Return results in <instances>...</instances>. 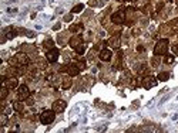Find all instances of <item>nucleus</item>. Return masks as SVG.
<instances>
[{
    "label": "nucleus",
    "instance_id": "10",
    "mask_svg": "<svg viewBox=\"0 0 178 133\" xmlns=\"http://www.w3.org/2000/svg\"><path fill=\"white\" fill-rule=\"evenodd\" d=\"M17 33H19V30H17V28H14V27H12V26H10V27H6V28L3 30V34L7 37V40L14 38V37L17 36Z\"/></svg>",
    "mask_w": 178,
    "mask_h": 133
},
{
    "label": "nucleus",
    "instance_id": "25",
    "mask_svg": "<svg viewBox=\"0 0 178 133\" xmlns=\"http://www.w3.org/2000/svg\"><path fill=\"white\" fill-rule=\"evenodd\" d=\"M151 65H153L154 68H157V67L160 65V57H158V55H155V57L151 58Z\"/></svg>",
    "mask_w": 178,
    "mask_h": 133
},
{
    "label": "nucleus",
    "instance_id": "21",
    "mask_svg": "<svg viewBox=\"0 0 178 133\" xmlns=\"http://www.w3.org/2000/svg\"><path fill=\"white\" fill-rule=\"evenodd\" d=\"M168 78H170V74H168V72H160L158 77H157V79H158V81H162V82L168 81Z\"/></svg>",
    "mask_w": 178,
    "mask_h": 133
},
{
    "label": "nucleus",
    "instance_id": "43",
    "mask_svg": "<svg viewBox=\"0 0 178 133\" xmlns=\"http://www.w3.org/2000/svg\"><path fill=\"white\" fill-rule=\"evenodd\" d=\"M177 99H178V98H177Z\"/></svg>",
    "mask_w": 178,
    "mask_h": 133
},
{
    "label": "nucleus",
    "instance_id": "8",
    "mask_svg": "<svg viewBox=\"0 0 178 133\" xmlns=\"http://www.w3.org/2000/svg\"><path fill=\"white\" fill-rule=\"evenodd\" d=\"M66 108H67V102L63 101V99H57V101L53 102V110H54L56 113L64 112Z\"/></svg>",
    "mask_w": 178,
    "mask_h": 133
},
{
    "label": "nucleus",
    "instance_id": "42",
    "mask_svg": "<svg viewBox=\"0 0 178 133\" xmlns=\"http://www.w3.org/2000/svg\"><path fill=\"white\" fill-rule=\"evenodd\" d=\"M168 1H172V0H168Z\"/></svg>",
    "mask_w": 178,
    "mask_h": 133
},
{
    "label": "nucleus",
    "instance_id": "6",
    "mask_svg": "<svg viewBox=\"0 0 178 133\" xmlns=\"http://www.w3.org/2000/svg\"><path fill=\"white\" fill-rule=\"evenodd\" d=\"M17 98L20 101H26L30 98V89L27 85H20L19 86V91H17Z\"/></svg>",
    "mask_w": 178,
    "mask_h": 133
},
{
    "label": "nucleus",
    "instance_id": "29",
    "mask_svg": "<svg viewBox=\"0 0 178 133\" xmlns=\"http://www.w3.org/2000/svg\"><path fill=\"white\" fill-rule=\"evenodd\" d=\"M7 123V115L4 113V115H1V126H6Z\"/></svg>",
    "mask_w": 178,
    "mask_h": 133
},
{
    "label": "nucleus",
    "instance_id": "1",
    "mask_svg": "<svg viewBox=\"0 0 178 133\" xmlns=\"http://www.w3.org/2000/svg\"><path fill=\"white\" fill-rule=\"evenodd\" d=\"M9 63H10V65H16V67H26V65H29L30 60L26 53H17L13 58L9 60Z\"/></svg>",
    "mask_w": 178,
    "mask_h": 133
},
{
    "label": "nucleus",
    "instance_id": "37",
    "mask_svg": "<svg viewBox=\"0 0 178 133\" xmlns=\"http://www.w3.org/2000/svg\"><path fill=\"white\" fill-rule=\"evenodd\" d=\"M89 6H97V1H96V0H90Z\"/></svg>",
    "mask_w": 178,
    "mask_h": 133
},
{
    "label": "nucleus",
    "instance_id": "28",
    "mask_svg": "<svg viewBox=\"0 0 178 133\" xmlns=\"http://www.w3.org/2000/svg\"><path fill=\"white\" fill-rule=\"evenodd\" d=\"M164 63H165V64H172V63H174V55H165Z\"/></svg>",
    "mask_w": 178,
    "mask_h": 133
},
{
    "label": "nucleus",
    "instance_id": "23",
    "mask_svg": "<svg viewBox=\"0 0 178 133\" xmlns=\"http://www.w3.org/2000/svg\"><path fill=\"white\" fill-rule=\"evenodd\" d=\"M168 26H170L174 31H178V17L177 18H174V20H171L170 23H168Z\"/></svg>",
    "mask_w": 178,
    "mask_h": 133
},
{
    "label": "nucleus",
    "instance_id": "36",
    "mask_svg": "<svg viewBox=\"0 0 178 133\" xmlns=\"http://www.w3.org/2000/svg\"><path fill=\"white\" fill-rule=\"evenodd\" d=\"M7 11L9 13H12V14H14V13H17V9L14 7V9H7Z\"/></svg>",
    "mask_w": 178,
    "mask_h": 133
},
{
    "label": "nucleus",
    "instance_id": "33",
    "mask_svg": "<svg viewBox=\"0 0 178 133\" xmlns=\"http://www.w3.org/2000/svg\"><path fill=\"white\" fill-rule=\"evenodd\" d=\"M133 34H134V36H140V34H141V30H140V28H134V30H133Z\"/></svg>",
    "mask_w": 178,
    "mask_h": 133
},
{
    "label": "nucleus",
    "instance_id": "41",
    "mask_svg": "<svg viewBox=\"0 0 178 133\" xmlns=\"http://www.w3.org/2000/svg\"><path fill=\"white\" fill-rule=\"evenodd\" d=\"M175 3H177V6H178V0H175Z\"/></svg>",
    "mask_w": 178,
    "mask_h": 133
},
{
    "label": "nucleus",
    "instance_id": "35",
    "mask_svg": "<svg viewBox=\"0 0 178 133\" xmlns=\"http://www.w3.org/2000/svg\"><path fill=\"white\" fill-rule=\"evenodd\" d=\"M26 101H27V102H26V103H27V105H29V106H32L33 103H34V101H33L32 98H29V99H26Z\"/></svg>",
    "mask_w": 178,
    "mask_h": 133
},
{
    "label": "nucleus",
    "instance_id": "24",
    "mask_svg": "<svg viewBox=\"0 0 178 133\" xmlns=\"http://www.w3.org/2000/svg\"><path fill=\"white\" fill-rule=\"evenodd\" d=\"M7 95H9V88L7 86H3V88H1V95H0V101L3 102L4 99H6Z\"/></svg>",
    "mask_w": 178,
    "mask_h": 133
},
{
    "label": "nucleus",
    "instance_id": "20",
    "mask_svg": "<svg viewBox=\"0 0 178 133\" xmlns=\"http://www.w3.org/2000/svg\"><path fill=\"white\" fill-rule=\"evenodd\" d=\"M43 47L46 48V50H47V51H49V50H51V48H54V41H53V40H44V43H43Z\"/></svg>",
    "mask_w": 178,
    "mask_h": 133
},
{
    "label": "nucleus",
    "instance_id": "34",
    "mask_svg": "<svg viewBox=\"0 0 178 133\" xmlns=\"http://www.w3.org/2000/svg\"><path fill=\"white\" fill-rule=\"evenodd\" d=\"M144 50H146V48L143 47V46H137V51H138V53H144Z\"/></svg>",
    "mask_w": 178,
    "mask_h": 133
},
{
    "label": "nucleus",
    "instance_id": "16",
    "mask_svg": "<svg viewBox=\"0 0 178 133\" xmlns=\"http://www.w3.org/2000/svg\"><path fill=\"white\" fill-rule=\"evenodd\" d=\"M160 33L161 34H167V36H171L172 33H175L172 28H171L170 26H168V23H164V24H161L160 26Z\"/></svg>",
    "mask_w": 178,
    "mask_h": 133
},
{
    "label": "nucleus",
    "instance_id": "40",
    "mask_svg": "<svg viewBox=\"0 0 178 133\" xmlns=\"http://www.w3.org/2000/svg\"><path fill=\"white\" fill-rule=\"evenodd\" d=\"M130 1H133V3H135V1H138V0H130Z\"/></svg>",
    "mask_w": 178,
    "mask_h": 133
},
{
    "label": "nucleus",
    "instance_id": "15",
    "mask_svg": "<svg viewBox=\"0 0 178 133\" xmlns=\"http://www.w3.org/2000/svg\"><path fill=\"white\" fill-rule=\"evenodd\" d=\"M108 44L113 48H118L120 47V33H117L115 36H113L111 38L108 40Z\"/></svg>",
    "mask_w": 178,
    "mask_h": 133
},
{
    "label": "nucleus",
    "instance_id": "11",
    "mask_svg": "<svg viewBox=\"0 0 178 133\" xmlns=\"http://www.w3.org/2000/svg\"><path fill=\"white\" fill-rule=\"evenodd\" d=\"M80 68H79V65L77 64H68L67 65V74L70 75V77H76V75H79L80 74Z\"/></svg>",
    "mask_w": 178,
    "mask_h": 133
},
{
    "label": "nucleus",
    "instance_id": "18",
    "mask_svg": "<svg viewBox=\"0 0 178 133\" xmlns=\"http://www.w3.org/2000/svg\"><path fill=\"white\" fill-rule=\"evenodd\" d=\"M12 106H13V109L16 110V112H19V113H22L23 112V109H25V105H23V102L20 101H16L12 103Z\"/></svg>",
    "mask_w": 178,
    "mask_h": 133
},
{
    "label": "nucleus",
    "instance_id": "17",
    "mask_svg": "<svg viewBox=\"0 0 178 133\" xmlns=\"http://www.w3.org/2000/svg\"><path fill=\"white\" fill-rule=\"evenodd\" d=\"M71 85H73V81L70 78V75L61 78V88H63V89H68V88H71Z\"/></svg>",
    "mask_w": 178,
    "mask_h": 133
},
{
    "label": "nucleus",
    "instance_id": "14",
    "mask_svg": "<svg viewBox=\"0 0 178 133\" xmlns=\"http://www.w3.org/2000/svg\"><path fill=\"white\" fill-rule=\"evenodd\" d=\"M84 30V24L83 23H77V24H71L70 27H68V31L71 33V34H77V33H80Z\"/></svg>",
    "mask_w": 178,
    "mask_h": 133
},
{
    "label": "nucleus",
    "instance_id": "9",
    "mask_svg": "<svg viewBox=\"0 0 178 133\" xmlns=\"http://www.w3.org/2000/svg\"><path fill=\"white\" fill-rule=\"evenodd\" d=\"M3 86H7L9 89H14L17 85H19V79L16 77H7L4 82H1Z\"/></svg>",
    "mask_w": 178,
    "mask_h": 133
},
{
    "label": "nucleus",
    "instance_id": "3",
    "mask_svg": "<svg viewBox=\"0 0 178 133\" xmlns=\"http://www.w3.org/2000/svg\"><path fill=\"white\" fill-rule=\"evenodd\" d=\"M54 117H56V112H54V110L46 109L40 113V122L43 125H50V123L54 122Z\"/></svg>",
    "mask_w": 178,
    "mask_h": 133
},
{
    "label": "nucleus",
    "instance_id": "22",
    "mask_svg": "<svg viewBox=\"0 0 178 133\" xmlns=\"http://www.w3.org/2000/svg\"><path fill=\"white\" fill-rule=\"evenodd\" d=\"M74 50H76V53L77 54H84V51H86V46H84V43H81V44H79L77 47H74Z\"/></svg>",
    "mask_w": 178,
    "mask_h": 133
},
{
    "label": "nucleus",
    "instance_id": "13",
    "mask_svg": "<svg viewBox=\"0 0 178 133\" xmlns=\"http://www.w3.org/2000/svg\"><path fill=\"white\" fill-rule=\"evenodd\" d=\"M83 43V37H81L80 34H74L71 38L68 40V44H70V47H77L79 44H81Z\"/></svg>",
    "mask_w": 178,
    "mask_h": 133
},
{
    "label": "nucleus",
    "instance_id": "5",
    "mask_svg": "<svg viewBox=\"0 0 178 133\" xmlns=\"http://www.w3.org/2000/svg\"><path fill=\"white\" fill-rule=\"evenodd\" d=\"M58 55H60V51H58L57 48H51V50H49V51L46 53V61H47V63H50V64L57 63Z\"/></svg>",
    "mask_w": 178,
    "mask_h": 133
},
{
    "label": "nucleus",
    "instance_id": "30",
    "mask_svg": "<svg viewBox=\"0 0 178 133\" xmlns=\"http://www.w3.org/2000/svg\"><path fill=\"white\" fill-rule=\"evenodd\" d=\"M171 50H172L174 55H177V57H178V44H175V46H171Z\"/></svg>",
    "mask_w": 178,
    "mask_h": 133
},
{
    "label": "nucleus",
    "instance_id": "32",
    "mask_svg": "<svg viewBox=\"0 0 178 133\" xmlns=\"http://www.w3.org/2000/svg\"><path fill=\"white\" fill-rule=\"evenodd\" d=\"M77 65H79V68H80V70H86V61H80Z\"/></svg>",
    "mask_w": 178,
    "mask_h": 133
},
{
    "label": "nucleus",
    "instance_id": "26",
    "mask_svg": "<svg viewBox=\"0 0 178 133\" xmlns=\"http://www.w3.org/2000/svg\"><path fill=\"white\" fill-rule=\"evenodd\" d=\"M83 9H84V6L80 3V4H77V6H74L71 9V13H80V11H83Z\"/></svg>",
    "mask_w": 178,
    "mask_h": 133
},
{
    "label": "nucleus",
    "instance_id": "4",
    "mask_svg": "<svg viewBox=\"0 0 178 133\" xmlns=\"http://www.w3.org/2000/svg\"><path fill=\"white\" fill-rule=\"evenodd\" d=\"M111 21L114 24H123L125 23V10L124 9H120V10H117L115 13L111 14Z\"/></svg>",
    "mask_w": 178,
    "mask_h": 133
},
{
    "label": "nucleus",
    "instance_id": "2",
    "mask_svg": "<svg viewBox=\"0 0 178 133\" xmlns=\"http://www.w3.org/2000/svg\"><path fill=\"white\" fill-rule=\"evenodd\" d=\"M170 41L168 38H161L157 41V44L154 46V55H165L168 51Z\"/></svg>",
    "mask_w": 178,
    "mask_h": 133
},
{
    "label": "nucleus",
    "instance_id": "7",
    "mask_svg": "<svg viewBox=\"0 0 178 133\" xmlns=\"http://www.w3.org/2000/svg\"><path fill=\"white\" fill-rule=\"evenodd\" d=\"M157 82H158V79L151 77V75H148V77H146L144 79H141V85L144 86L146 89H151V88H154V86L157 85Z\"/></svg>",
    "mask_w": 178,
    "mask_h": 133
},
{
    "label": "nucleus",
    "instance_id": "38",
    "mask_svg": "<svg viewBox=\"0 0 178 133\" xmlns=\"http://www.w3.org/2000/svg\"><path fill=\"white\" fill-rule=\"evenodd\" d=\"M58 28H60V23H57V24H54V26H53V30H54V31H57Z\"/></svg>",
    "mask_w": 178,
    "mask_h": 133
},
{
    "label": "nucleus",
    "instance_id": "39",
    "mask_svg": "<svg viewBox=\"0 0 178 133\" xmlns=\"http://www.w3.org/2000/svg\"><path fill=\"white\" fill-rule=\"evenodd\" d=\"M118 1H120V3H125L127 0H118Z\"/></svg>",
    "mask_w": 178,
    "mask_h": 133
},
{
    "label": "nucleus",
    "instance_id": "27",
    "mask_svg": "<svg viewBox=\"0 0 178 133\" xmlns=\"http://www.w3.org/2000/svg\"><path fill=\"white\" fill-rule=\"evenodd\" d=\"M123 79H124V81H127V82H130V81H131V72H130V71H124V74H123Z\"/></svg>",
    "mask_w": 178,
    "mask_h": 133
},
{
    "label": "nucleus",
    "instance_id": "31",
    "mask_svg": "<svg viewBox=\"0 0 178 133\" xmlns=\"http://www.w3.org/2000/svg\"><path fill=\"white\" fill-rule=\"evenodd\" d=\"M73 20V14H66L64 16V21L66 23H68V21H71Z\"/></svg>",
    "mask_w": 178,
    "mask_h": 133
},
{
    "label": "nucleus",
    "instance_id": "19",
    "mask_svg": "<svg viewBox=\"0 0 178 133\" xmlns=\"http://www.w3.org/2000/svg\"><path fill=\"white\" fill-rule=\"evenodd\" d=\"M135 71H137L138 75H144V74H147L148 72V68H147V64H140V65H137V68H135Z\"/></svg>",
    "mask_w": 178,
    "mask_h": 133
},
{
    "label": "nucleus",
    "instance_id": "12",
    "mask_svg": "<svg viewBox=\"0 0 178 133\" xmlns=\"http://www.w3.org/2000/svg\"><path fill=\"white\" fill-rule=\"evenodd\" d=\"M98 57H100V60H101V61H104V63H108V61L111 60L113 54H111V51H110V50H107V48H103V50L100 51Z\"/></svg>",
    "mask_w": 178,
    "mask_h": 133
}]
</instances>
